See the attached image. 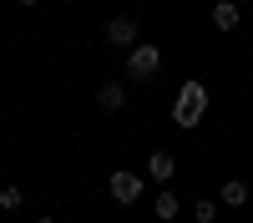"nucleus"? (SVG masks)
Instances as JSON below:
<instances>
[{
  "label": "nucleus",
  "instance_id": "obj_5",
  "mask_svg": "<svg viewBox=\"0 0 253 223\" xmlns=\"http://www.w3.org/2000/svg\"><path fill=\"white\" fill-rule=\"evenodd\" d=\"M172 173H177V162H172V152H152V157H147V178H152V182H167Z\"/></svg>",
  "mask_w": 253,
  "mask_h": 223
},
{
  "label": "nucleus",
  "instance_id": "obj_11",
  "mask_svg": "<svg viewBox=\"0 0 253 223\" xmlns=\"http://www.w3.org/2000/svg\"><path fill=\"white\" fill-rule=\"evenodd\" d=\"M0 208H20V188L10 182V188H0Z\"/></svg>",
  "mask_w": 253,
  "mask_h": 223
},
{
  "label": "nucleus",
  "instance_id": "obj_1",
  "mask_svg": "<svg viewBox=\"0 0 253 223\" xmlns=\"http://www.w3.org/2000/svg\"><path fill=\"white\" fill-rule=\"evenodd\" d=\"M203 112H208V87H203V81H182V91L172 101V122H177L182 132H193L198 122H203Z\"/></svg>",
  "mask_w": 253,
  "mask_h": 223
},
{
  "label": "nucleus",
  "instance_id": "obj_7",
  "mask_svg": "<svg viewBox=\"0 0 253 223\" xmlns=\"http://www.w3.org/2000/svg\"><path fill=\"white\" fill-rule=\"evenodd\" d=\"M96 101H101V112H122V107H126V91H122V81L101 87V91H96Z\"/></svg>",
  "mask_w": 253,
  "mask_h": 223
},
{
  "label": "nucleus",
  "instance_id": "obj_10",
  "mask_svg": "<svg viewBox=\"0 0 253 223\" xmlns=\"http://www.w3.org/2000/svg\"><path fill=\"white\" fill-rule=\"evenodd\" d=\"M193 218H198V223H213V218H218V203H213V198H203L198 208H193Z\"/></svg>",
  "mask_w": 253,
  "mask_h": 223
},
{
  "label": "nucleus",
  "instance_id": "obj_4",
  "mask_svg": "<svg viewBox=\"0 0 253 223\" xmlns=\"http://www.w3.org/2000/svg\"><path fill=\"white\" fill-rule=\"evenodd\" d=\"M107 41H112V46H126V51H132V46H137V15H112Z\"/></svg>",
  "mask_w": 253,
  "mask_h": 223
},
{
  "label": "nucleus",
  "instance_id": "obj_6",
  "mask_svg": "<svg viewBox=\"0 0 253 223\" xmlns=\"http://www.w3.org/2000/svg\"><path fill=\"white\" fill-rule=\"evenodd\" d=\"M238 15H243V10L233 5V0H218V5H213V26H218V31H233Z\"/></svg>",
  "mask_w": 253,
  "mask_h": 223
},
{
  "label": "nucleus",
  "instance_id": "obj_9",
  "mask_svg": "<svg viewBox=\"0 0 253 223\" xmlns=\"http://www.w3.org/2000/svg\"><path fill=\"white\" fill-rule=\"evenodd\" d=\"M177 213H182V203H177L172 193H162V198H157V218H162V223H172Z\"/></svg>",
  "mask_w": 253,
  "mask_h": 223
},
{
  "label": "nucleus",
  "instance_id": "obj_13",
  "mask_svg": "<svg viewBox=\"0 0 253 223\" xmlns=\"http://www.w3.org/2000/svg\"><path fill=\"white\" fill-rule=\"evenodd\" d=\"M20 5H36V0H20Z\"/></svg>",
  "mask_w": 253,
  "mask_h": 223
},
{
  "label": "nucleus",
  "instance_id": "obj_2",
  "mask_svg": "<svg viewBox=\"0 0 253 223\" xmlns=\"http://www.w3.org/2000/svg\"><path fill=\"white\" fill-rule=\"evenodd\" d=\"M157 66H162V51L147 46V41H137L126 51V76H157Z\"/></svg>",
  "mask_w": 253,
  "mask_h": 223
},
{
  "label": "nucleus",
  "instance_id": "obj_12",
  "mask_svg": "<svg viewBox=\"0 0 253 223\" xmlns=\"http://www.w3.org/2000/svg\"><path fill=\"white\" fill-rule=\"evenodd\" d=\"M36 223H56V218H36Z\"/></svg>",
  "mask_w": 253,
  "mask_h": 223
},
{
  "label": "nucleus",
  "instance_id": "obj_8",
  "mask_svg": "<svg viewBox=\"0 0 253 223\" xmlns=\"http://www.w3.org/2000/svg\"><path fill=\"white\" fill-rule=\"evenodd\" d=\"M223 203H228V208H243V203H248V182L243 178H228L223 182Z\"/></svg>",
  "mask_w": 253,
  "mask_h": 223
},
{
  "label": "nucleus",
  "instance_id": "obj_3",
  "mask_svg": "<svg viewBox=\"0 0 253 223\" xmlns=\"http://www.w3.org/2000/svg\"><path fill=\"white\" fill-rule=\"evenodd\" d=\"M107 188H112V198L126 208V203H137V198H142V173H126V168H117Z\"/></svg>",
  "mask_w": 253,
  "mask_h": 223
}]
</instances>
